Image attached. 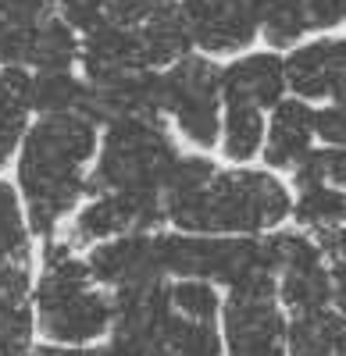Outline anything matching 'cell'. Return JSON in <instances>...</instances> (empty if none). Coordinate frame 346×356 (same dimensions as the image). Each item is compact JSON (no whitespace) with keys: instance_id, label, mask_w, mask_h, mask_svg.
Masks as SVG:
<instances>
[{"instance_id":"16","label":"cell","mask_w":346,"mask_h":356,"mask_svg":"<svg viewBox=\"0 0 346 356\" xmlns=\"http://www.w3.org/2000/svg\"><path fill=\"white\" fill-rule=\"evenodd\" d=\"M139 43H143V57H147L150 68H168L196 50L189 18L179 0L154 11L147 22H139Z\"/></svg>"},{"instance_id":"14","label":"cell","mask_w":346,"mask_h":356,"mask_svg":"<svg viewBox=\"0 0 346 356\" xmlns=\"http://www.w3.org/2000/svg\"><path fill=\"white\" fill-rule=\"evenodd\" d=\"M314 146V104L304 97H285L272 107L265 129L261 161L272 171H293Z\"/></svg>"},{"instance_id":"35","label":"cell","mask_w":346,"mask_h":356,"mask_svg":"<svg viewBox=\"0 0 346 356\" xmlns=\"http://www.w3.org/2000/svg\"><path fill=\"white\" fill-rule=\"evenodd\" d=\"M22 356H97V349H82V346H47V349H33Z\"/></svg>"},{"instance_id":"18","label":"cell","mask_w":346,"mask_h":356,"mask_svg":"<svg viewBox=\"0 0 346 356\" xmlns=\"http://www.w3.org/2000/svg\"><path fill=\"white\" fill-rule=\"evenodd\" d=\"M265 129L268 118L257 107L243 104H225L221 107V136H218V150L228 164H250L261 157L265 150Z\"/></svg>"},{"instance_id":"27","label":"cell","mask_w":346,"mask_h":356,"mask_svg":"<svg viewBox=\"0 0 346 356\" xmlns=\"http://www.w3.org/2000/svg\"><path fill=\"white\" fill-rule=\"evenodd\" d=\"M29 122H33V111H29L25 104L0 100V171L18 157V146H22V136H25Z\"/></svg>"},{"instance_id":"28","label":"cell","mask_w":346,"mask_h":356,"mask_svg":"<svg viewBox=\"0 0 346 356\" xmlns=\"http://www.w3.org/2000/svg\"><path fill=\"white\" fill-rule=\"evenodd\" d=\"M307 36L336 33L346 25V0H297Z\"/></svg>"},{"instance_id":"1","label":"cell","mask_w":346,"mask_h":356,"mask_svg":"<svg viewBox=\"0 0 346 356\" xmlns=\"http://www.w3.org/2000/svg\"><path fill=\"white\" fill-rule=\"evenodd\" d=\"M97 146L100 129L86 114H40L29 122L15 157V178L36 235L54 239L57 225L79 211Z\"/></svg>"},{"instance_id":"5","label":"cell","mask_w":346,"mask_h":356,"mask_svg":"<svg viewBox=\"0 0 346 356\" xmlns=\"http://www.w3.org/2000/svg\"><path fill=\"white\" fill-rule=\"evenodd\" d=\"M164 72V118L193 150H214L221 136V65L207 54H186Z\"/></svg>"},{"instance_id":"6","label":"cell","mask_w":346,"mask_h":356,"mask_svg":"<svg viewBox=\"0 0 346 356\" xmlns=\"http://www.w3.org/2000/svg\"><path fill=\"white\" fill-rule=\"evenodd\" d=\"M278 278H250L228 289L225 342L228 356H285V321L275 303Z\"/></svg>"},{"instance_id":"19","label":"cell","mask_w":346,"mask_h":356,"mask_svg":"<svg viewBox=\"0 0 346 356\" xmlns=\"http://www.w3.org/2000/svg\"><path fill=\"white\" fill-rule=\"evenodd\" d=\"M79 47H82V36L65 18L54 15L33 33V47H29L25 68H33V72H72V68H79Z\"/></svg>"},{"instance_id":"9","label":"cell","mask_w":346,"mask_h":356,"mask_svg":"<svg viewBox=\"0 0 346 356\" xmlns=\"http://www.w3.org/2000/svg\"><path fill=\"white\" fill-rule=\"evenodd\" d=\"M161 225H168V207L161 193H93L79 207L68 243L93 246L125 232H157Z\"/></svg>"},{"instance_id":"15","label":"cell","mask_w":346,"mask_h":356,"mask_svg":"<svg viewBox=\"0 0 346 356\" xmlns=\"http://www.w3.org/2000/svg\"><path fill=\"white\" fill-rule=\"evenodd\" d=\"M33 339L29 264H0V356H22Z\"/></svg>"},{"instance_id":"4","label":"cell","mask_w":346,"mask_h":356,"mask_svg":"<svg viewBox=\"0 0 346 356\" xmlns=\"http://www.w3.org/2000/svg\"><path fill=\"white\" fill-rule=\"evenodd\" d=\"M36 314L43 335L61 346H86L111 328V296L93 289L90 264L75 257L68 239H47L43 278L36 285Z\"/></svg>"},{"instance_id":"2","label":"cell","mask_w":346,"mask_h":356,"mask_svg":"<svg viewBox=\"0 0 346 356\" xmlns=\"http://www.w3.org/2000/svg\"><path fill=\"white\" fill-rule=\"evenodd\" d=\"M293 211L290 186L272 168H218L214 178L168 203V225L196 235H261Z\"/></svg>"},{"instance_id":"21","label":"cell","mask_w":346,"mask_h":356,"mask_svg":"<svg viewBox=\"0 0 346 356\" xmlns=\"http://www.w3.org/2000/svg\"><path fill=\"white\" fill-rule=\"evenodd\" d=\"M290 218L307 228V232H329L336 225L346 221V189H336V186H300L297 196H293V211Z\"/></svg>"},{"instance_id":"3","label":"cell","mask_w":346,"mask_h":356,"mask_svg":"<svg viewBox=\"0 0 346 356\" xmlns=\"http://www.w3.org/2000/svg\"><path fill=\"white\" fill-rule=\"evenodd\" d=\"M182 146L164 118H122L100 129V146L86 178L93 193H161Z\"/></svg>"},{"instance_id":"30","label":"cell","mask_w":346,"mask_h":356,"mask_svg":"<svg viewBox=\"0 0 346 356\" xmlns=\"http://www.w3.org/2000/svg\"><path fill=\"white\" fill-rule=\"evenodd\" d=\"M314 139H322L325 146H346V104L325 100L322 107H314Z\"/></svg>"},{"instance_id":"11","label":"cell","mask_w":346,"mask_h":356,"mask_svg":"<svg viewBox=\"0 0 346 356\" xmlns=\"http://www.w3.org/2000/svg\"><path fill=\"white\" fill-rule=\"evenodd\" d=\"M86 264H90L93 282L107 289L168 278L161 267V253H157V232H125V235H114V239L93 243Z\"/></svg>"},{"instance_id":"33","label":"cell","mask_w":346,"mask_h":356,"mask_svg":"<svg viewBox=\"0 0 346 356\" xmlns=\"http://www.w3.org/2000/svg\"><path fill=\"white\" fill-rule=\"evenodd\" d=\"M164 4H171V0H104L107 18L125 22V25H139V22H147V18H150L154 11H161Z\"/></svg>"},{"instance_id":"17","label":"cell","mask_w":346,"mask_h":356,"mask_svg":"<svg viewBox=\"0 0 346 356\" xmlns=\"http://www.w3.org/2000/svg\"><path fill=\"white\" fill-rule=\"evenodd\" d=\"M285 346L293 356H346V314H336L332 307L318 314H293Z\"/></svg>"},{"instance_id":"31","label":"cell","mask_w":346,"mask_h":356,"mask_svg":"<svg viewBox=\"0 0 346 356\" xmlns=\"http://www.w3.org/2000/svg\"><path fill=\"white\" fill-rule=\"evenodd\" d=\"M36 29H22L4 18L0 11V65H25L29 61V47H33Z\"/></svg>"},{"instance_id":"24","label":"cell","mask_w":346,"mask_h":356,"mask_svg":"<svg viewBox=\"0 0 346 356\" xmlns=\"http://www.w3.org/2000/svg\"><path fill=\"white\" fill-rule=\"evenodd\" d=\"M168 356H221V335L214 321H193L175 314L168 324Z\"/></svg>"},{"instance_id":"8","label":"cell","mask_w":346,"mask_h":356,"mask_svg":"<svg viewBox=\"0 0 346 356\" xmlns=\"http://www.w3.org/2000/svg\"><path fill=\"white\" fill-rule=\"evenodd\" d=\"M193 43L207 57H236L261 40L268 0H179Z\"/></svg>"},{"instance_id":"25","label":"cell","mask_w":346,"mask_h":356,"mask_svg":"<svg viewBox=\"0 0 346 356\" xmlns=\"http://www.w3.org/2000/svg\"><path fill=\"white\" fill-rule=\"evenodd\" d=\"M214 171H218V164H214V157H207V150H189V154L182 150L175 157V164L168 168V178H164V189H161L164 207L171 200H182L196 189H204L214 178Z\"/></svg>"},{"instance_id":"22","label":"cell","mask_w":346,"mask_h":356,"mask_svg":"<svg viewBox=\"0 0 346 356\" xmlns=\"http://www.w3.org/2000/svg\"><path fill=\"white\" fill-rule=\"evenodd\" d=\"M29 232L18 186L0 178V264H29Z\"/></svg>"},{"instance_id":"7","label":"cell","mask_w":346,"mask_h":356,"mask_svg":"<svg viewBox=\"0 0 346 356\" xmlns=\"http://www.w3.org/2000/svg\"><path fill=\"white\" fill-rule=\"evenodd\" d=\"M278 296L293 314H318L332 307V267L318 239L307 232H272Z\"/></svg>"},{"instance_id":"12","label":"cell","mask_w":346,"mask_h":356,"mask_svg":"<svg viewBox=\"0 0 346 356\" xmlns=\"http://www.w3.org/2000/svg\"><path fill=\"white\" fill-rule=\"evenodd\" d=\"M290 82H285V54L278 50H243L221 65V100L243 104L257 111H272L285 100Z\"/></svg>"},{"instance_id":"20","label":"cell","mask_w":346,"mask_h":356,"mask_svg":"<svg viewBox=\"0 0 346 356\" xmlns=\"http://www.w3.org/2000/svg\"><path fill=\"white\" fill-rule=\"evenodd\" d=\"M86 82L75 68L72 72H33V89H29V111L40 114H82L86 104Z\"/></svg>"},{"instance_id":"34","label":"cell","mask_w":346,"mask_h":356,"mask_svg":"<svg viewBox=\"0 0 346 356\" xmlns=\"http://www.w3.org/2000/svg\"><path fill=\"white\" fill-rule=\"evenodd\" d=\"M318 243H322L329 264H343L346 267V221L329 228V232H318Z\"/></svg>"},{"instance_id":"26","label":"cell","mask_w":346,"mask_h":356,"mask_svg":"<svg viewBox=\"0 0 346 356\" xmlns=\"http://www.w3.org/2000/svg\"><path fill=\"white\" fill-rule=\"evenodd\" d=\"M171 307H175V314L193 317V321H214L218 292L204 278H175V285H171Z\"/></svg>"},{"instance_id":"32","label":"cell","mask_w":346,"mask_h":356,"mask_svg":"<svg viewBox=\"0 0 346 356\" xmlns=\"http://www.w3.org/2000/svg\"><path fill=\"white\" fill-rule=\"evenodd\" d=\"M0 11L8 22L22 25V29H40L47 18L57 15L54 0H0Z\"/></svg>"},{"instance_id":"23","label":"cell","mask_w":346,"mask_h":356,"mask_svg":"<svg viewBox=\"0 0 346 356\" xmlns=\"http://www.w3.org/2000/svg\"><path fill=\"white\" fill-rule=\"evenodd\" d=\"M290 175H293V189L318 186V182L346 189V146H325V143L310 146Z\"/></svg>"},{"instance_id":"29","label":"cell","mask_w":346,"mask_h":356,"mask_svg":"<svg viewBox=\"0 0 346 356\" xmlns=\"http://www.w3.org/2000/svg\"><path fill=\"white\" fill-rule=\"evenodd\" d=\"M54 8H57V18H65L79 36L97 29L107 18L104 0H54Z\"/></svg>"},{"instance_id":"13","label":"cell","mask_w":346,"mask_h":356,"mask_svg":"<svg viewBox=\"0 0 346 356\" xmlns=\"http://www.w3.org/2000/svg\"><path fill=\"white\" fill-rule=\"evenodd\" d=\"M136 68H150L147 57H143L139 25H125V22L104 18L97 29L82 33L79 75L86 82H111V79L129 75Z\"/></svg>"},{"instance_id":"10","label":"cell","mask_w":346,"mask_h":356,"mask_svg":"<svg viewBox=\"0 0 346 356\" xmlns=\"http://www.w3.org/2000/svg\"><path fill=\"white\" fill-rule=\"evenodd\" d=\"M285 82L290 93L310 104H346V33L307 36L285 54Z\"/></svg>"}]
</instances>
